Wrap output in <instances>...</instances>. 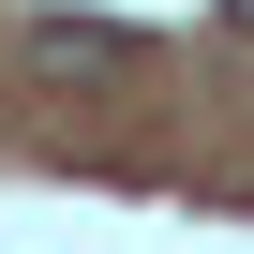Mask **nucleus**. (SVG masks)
<instances>
[{
    "mask_svg": "<svg viewBox=\"0 0 254 254\" xmlns=\"http://www.w3.org/2000/svg\"><path fill=\"white\" fill-rule=\"evenodd\" d=\"M135 60V30H105V15H45L30 30V75H60V90H90V75H120Z\"/></svg>",
    "mask_w": 254,
    "mask_h": 254,
    "instance_id": "nucleus-1",
    "label": "nucleus"
},
{
    "mask_svg": "<svg viewBox=\"0 0 254 254\" xmlns=\"http://www.w3.org/2000/svg\"><path fill=\"white\" fill-rule=\"evenodd\" d=\"M239 30H254V0H239Z\"/></svg>",
    "mask_w": 254,
    "mask_h": 254,
    "instance_id": "nucleus-2",
    "label": "nucleus"
}]
</instances>
